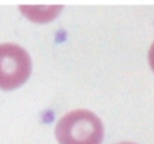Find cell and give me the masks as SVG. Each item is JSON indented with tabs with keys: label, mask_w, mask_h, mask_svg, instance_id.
Instances as JSON below:
<instances>
[{
	"label": "cell",
	"mask_w": 154,
	"mask_h": 144,
	"mask_svg": "<svg viewBox=\"0 0 154 144\" xmlns=\"http://www.w3.org/2000/svg\"><path fill=\"white\" fill-rule=\"evenodd\" d=\"M56 136L60 144H101L104 137L103 124L91 111L77 110L59 121Z\"/></svg>",
	"instance_id": "6da1fadb"
},
{
	"label": "cell",
	"mask_w": 154,
	"mask_h": 144,
	"mask_svg": "<svg viewBox=\"0 0 154 144\" xmlns=\"http://www.w3.org/2000/svg\"><path fill=\"white\" fill-rule=\"evenodd\" d=\"M32 70L28 52L14 44H0V88L11 90L26 81Z\"/></svg>",
	"instance_id": "7a4b0ae2"
},
{
	"label": "cell",
	"mask_w": 154,
	"mask_h": 144,
	"mask_svg": "<svg viewBox=\"0 0 154 144\" xmlns=\"http://www.w3.org/2000/svg\"><path fill=\"white\" fill-rule=\"evenodd\" d=\"M149 62H150V65L151 67V68L153 69L154 71V42L153 44L150 46V49L149 50Z\"/></svg>",
	"instance_id": "3957f363"
},
{
	"label": "cell",
	"mask_w": 154,
	"mask_h": 144,
	"mask_svg": "<svg viewBox=\"0 0 154 144\" xmlns=\"http://www.w3.org/2000/svg\"><path fill=\"white\" fill-rule=\"evenodd\" d=\"M119 144H135V143H133V142H121V143H119Z\"/></svg>",
	"instance_id": "277c9868"
}]
</instances>
